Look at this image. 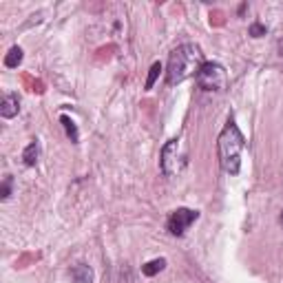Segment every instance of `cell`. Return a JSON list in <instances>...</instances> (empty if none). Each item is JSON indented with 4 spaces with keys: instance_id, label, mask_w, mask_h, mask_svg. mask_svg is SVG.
<instances>
[{
    "instance_id": "obj_12",
    "label": "cell",
    "mask_w": 283,
    "mask_h": 283,
    "mask_svg": "<svg viewBox=\"0 0 283 283\" xmlns=\"http://www.w3.org/2000/svg\"><path fill=\"white\" fill-rule=\"evenodd\" d=\"M117 51V47L115 45H104V47H100V49L95 51V55H93V58H95V62H108V60L113 58V53H115Z\"/></svg>"
},
{
    "instance_id": "obj_14",
    "label": "cell",
    "mask_w": 283,
    "mask_h": 283,
    "mask_svg": "<svg viewBox=\"0 0 283 283\" xmlns=\"http://www.w3.org/2000/svg\"><path fill=\"white\" fill-rule=\"evenodd\" d=\"M22 159H25L27 166H36V162H38V142H31V144L27 146L25 153H22Z\"/></svg>"
},
{
    "instance_id": "obj_19",
    "label": "cell",
    "mask_w": 283,
    "mask_h": 283,
    "mask_svg": "<svg viewBox=\"0 0 283 283\" xmlns=\"http://www.w3.org/2000/svg\"><path fill=\"white\" fill-rule=\"evenodd\" d=\"M279 49H281V53H283V40H281V45H279Z\"/></svg>"
},
{
    "instance_id": "obj_18",
    "label": "cell",
    "mask_w": 283,
    "mask_h": 283,
    "mask_svg": "<svg viewBox=\"0 0 283 283\" xmlns=\"http://www.w3.org/2000/svg\"><path fill=\"white\" fill-rule=\"evenodd\" d=\"M9 192H11V177H4L2 188H0V199H7Z\"/></svg>"
},
{
    "instance_id": "obj_15",
    "label": "cell",
    "mask_w": 283,
    "mask_h": 283,
    "mask_svg": "<svg viewBox=\"0 0 283 283\" xmlns=\"http://www.w3.org/2000/svg\"><path fill=\"white\" fill-rule=\"evenodd\" d=\"M159 73H162V62H153V67L148 69V78H146V84H144V89H146V91L155 87V82H157Z\"/></svg>"
},
{
    "instance_id": "obj_13",
    "label": "cell",
    "mask_w": 283,
    "mask_h": 283,
    "mask_svg": "<svg viewBox=\"0 0 283 283\" xmlns=\"http://www.w3.org/2000/svg\"><path fill=\"white\" fill-rule=\"evenodd\" d=\"M60 122H62L64 131H67V138H69L71 142H78L80 135H78V126H75V122L71 120L69 115H62V117H60Z\"/></svg>"
},
{
    "instance_id": "obj_9",
    "label": "cell",
    "mask_w": 283,
    "mask_h": 283,
    "mask_svg": "<svg viewBox=\"0 0 283 283\" xmlns=\"http://www.w3.org/2000/svg\"><path fill=\"white\" fill-rule=\"evenodd\" d=\"M164 268H166V259H153V261H148L146 266H142V275L144 277H155L157 272H162Z\"/></svg>"
},
{
    "instance_id": "obj_4",
    "label": "cell",
    "mask_w": 283,
    "mask_h": 283,
    "mask_svg": "<svg viewBox=\"0 0 283 283\" xmlns=\"http://www.w3.org/2000/svg\"><path fill=\"white\" fill-rule=\"evenodd\" d=\"M159 164H162V173L166 177H175L177 173L182 171L184 155H182V144H179V140L166 142V146L162 148V155H159Z\"/></svg>"
},
{
    "instance_id": "obj_11",
    "label": "cell",
    "mask_w": 283,
    "mask_h": 283,
    "mask_svg": "<svg viewBox=\"0 0 283 283\" xmlns=\"http://www.w3.org/2000/svg\"><path fill=\"white\" fill-rule=\"evenodd\" d=\"M36 261H40V252H22L16 261V268L18 270H25V268L34 266Z\"/></svg>"
},
{
    "instance_id": "obj_7",
    "label": "cell",
    "mask_w": 283,
    "mask_h": 283,
    "mask_svg": "<svg viewBox=\"0 0 283 283\" xmlns=\"http://www.w3.org/2000/svg\"><path fill=\"white\" fill-rule=\"evenodd\" d=\"M20 80H22V87H25L27 91L36 93V95H42V93L47 91V84L42 82L40 78H34L31 73H22V75H20Z\"/></svg>"
},
{
    "instance_id": "obj_6",
    "label": "cell",
    "mask_w": 283,
    "mask_h": 283,
    "mask_svg": "<svg viewBox=\"0 0 283 283\" xmlns=\"http://www.w3.org/2000/svg\"><path fill=\"white\" fill-rule=\"evenodd\" d=\"M18 108H20L18 95L16 93H7V95L2 97V102H0V115L7 117V120H11V117L18 115Z\"/></svg>"
},
{
    "instance_id": "obj_5",
    "label": "cell",
    "mask_w": 283,
    "mask_h": 283,
    "mask_svg": "<svg viewBox=\"0 0 283 283\" xmlns=\"http://www.w3.org/2000/svg\"><path fill=\"white\" fill-rule=\"evenodd\" d=\"M197 219H199V212L197 210H190V208L173 210L171 219H168V233L175 235V237H182V235L188 230V226L195 224Z\"/></svg>"
},
{
    "instance_id": "obj_3",
    "label": "cell",
    "mask_w": 283,
    "mask_h": 283,
    "mask_svg": "<svg viewBox=\"0 0 283 283\" xmlns=\"http://www.w3.org/2000/svg\"><path fill=\"white\" fill-rule=\"evenodd\" d=\"M197 84L204 91H224L226 89V69L219 62H204L197 71Z\"/></svg>"
},
{
    "instance_id": "obj_10",
    "label": "cell",
    "mask_w": 283,
    "mask_h": 283,
    "mask_svg": "<svg viewBox=\"0 0 283 283\" xmlns=\"http://www.w3.org/2000/svg\"><path fill=\"white\" fill-rule=\"evenodd\" d=\"M20 62H22V49H20V47H11V49H9V53L4 55V67L16 69Z\"/></svg>"
},
{
    "instance_id": "obj_17",
    "label": "cell",
    "mask_w": 283,
    "mask_h": 283,
    "mask_svg": "<svg viewBox=\"0 0 283 283\" xmlns=\"http://www.w3.org/2000/svg\"><path fill=\"white\" fill-rule=\"evenodd\" d=\"M252 38H261V36H266V27L261 25V22H252L250 25V31H248Z\"/></svg>"
},
{
    "instance_id": "obj_2",
    "label": "cell",
    "mask_w": 283,
    "mask_h": 283,
    "mask_svg": "<svg viewBox=\"0 0 283 283\" xmlns=\"http://www.w3.org/2000/svg\"><path fill=\"white\" fill-rule=\"evenodd\" d=\"M217 146H219V162L221 168H224L228 175H237L239 168H241V150L246 146V140H243L241 131H239L237 122L230 117L228 124L224 126L219 140H217Z\"/></svg>"
},
{
    "instance_id": "obj_8",
    "label": "cell",
    "mask_w": 283,
    "mask_h": 283,
    "mask_svg": "<svg viewBox=\"0 0 283 283\" xmlns=\"http://www.w3.org/2000/svg\"><path fill=\"white\" fill-rule=\"evenodd\" d=\"M71 277H73L75 283H93V270L89 266H84V263L71 268Z\"/></svg>"
},
{
    "instance_id": "obj_16",
    "label": "cell",
    "mask_w": 283,
    "mask_h": 283,
    "mask_svg": "<svg viewBox=\"0 0 283 283\" xmlns=\"http://www.w3.org/2000/svg\"><path fill=\"white\" fill-rule=\"evenodd\" d=\"M208 18H210V27H215V29H219V27L226 25V13L221 11V9H212Z\"/></svg>"
},
{
    "instance_id": "obj_1",
    "label": "cell",
    "mask_w": 283,
    "mask_h": 283,
    "mask_svg": "<svg viewBox=\"0 0 283 283\" xmlns=\"http://www.w3.org/2000/svg\"><path fill=\"white\" fill-rule=\"evenodd\" d=\"M201 64H204V53L192 42L173 49L171 58H168V69H166L168 87H175V84L184 82L186 78H190V75H197Z\"/></svg>"
}]
</instances>
